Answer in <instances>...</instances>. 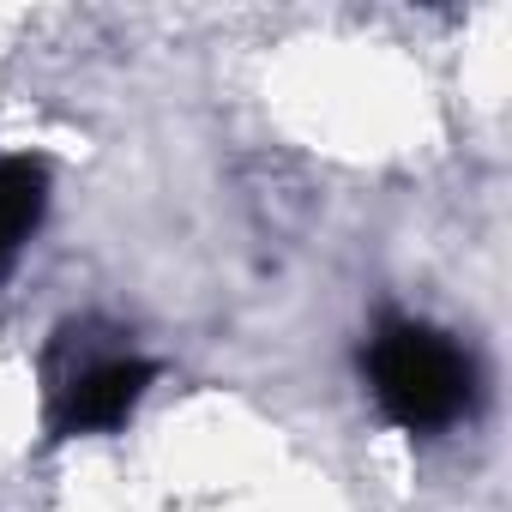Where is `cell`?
Instances as JSON below:
<instances>
[{"label":"cell","mask_w":512,"mask_h":512,"mask_svg":"<svg viewBox=\"0 0 512 512\" xmlns=\"http://www.w3.org/2000/svg\"><path fill=\"white\" fill-rule=\"evenodd\" d=\"M368 386L398 428L434 434L470 410V356L434 326L392 320L368 350Z\"/></svg>","instance_id":"1"},{"label":"cell","mask_w":512,"mask_h":512,"mask_svg":"<svg viewBox=\"0 0 512 512\" xmlns=\"http://www.w3.org/2000/svg\"><path fill=\"white\" fill-rule=\"evenodd\" d=\"M151 374L157 368L139 362V356H91L85 368H73L55 386V428L61 434H109V428H121L139 410Z\"/></svg>","instance_id":"2"},{"label":"cell","mask_w":512,"mask_h":512,"mask_svg":"<svg viewBox=\"0 0 512 512\" xmlns=\"http://www.w3.org/2000/svg\"><path fill=\"white\" fill-rule=\"evenodd\" d=\"M49 211V169L37 157H0V272H7Z\"/></svg>","instance_id":"3"}]
</instances>
